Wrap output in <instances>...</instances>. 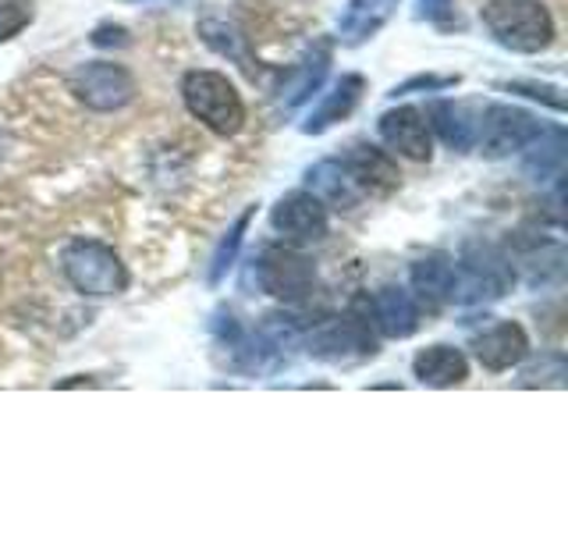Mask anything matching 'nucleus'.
I'll list each match as a JSON object with an SVG mask.
<instances>
[{
    "instance_id": "nucleus-1",
    "label": "nucleus",
    "mask_w": 568,
    "mask_h": 533,
    "mask_svg": "<svg viewBox=\"0 0 568 533\" xmlns=\"http://www.w3.org/2000/svg\"><path fill=\"white\" fill-rule=\"evenodd\" d=\"M373 331L377 328H373V320H369V306H366V299H359L348 313L320 320L310 334H302V349L320 363H334V366L363 363L381 352Z\"/></svg>"
},
{
    "instance_id": "nucleus-2",
    "label": "nucleus",
    "mask_w": 568,
    "mask_h": 533,
    "mask_svg": "<svg viewBox=\"0 0 568 533\" xmlns=\"http://www.w3.org/2000/svg\"><path fill=\"white\" fill-rule=\"evenodd\" d=\"M484 26L494 43L515 53H540L555 43V22L540 0H487Z\"/></svg>"
},
{
    "instance_id": "nucleus-3",
    "label": "nucleus",
    "mask_w": 568,
    "mask_h": 533,
    "mask_svg": "<svg viewBox=\"0 0 568 533\" xmlns=\"http://www.w3.org/2000/svg\"><path fill=\"white\" fill-rule=\"evenodd\" d=\"M515 266L511 260L490 242H469L455 263V299L466 306H484L511 292Z\"/></svg>"
},
{
    "instance_id": "nucleus-4",
    "label": "nucleus",
    "mask_w": 568,
    "mask_h": 533,
    "mask_svg": "<svg viewBox=\"0 0 568 533\" xmlns=\"http://www.w3.org/2000/svg\"><path fill=\"white\" fill-rule=\"evenodd\" d=\"M182 97L192 118H200L210 132L235 135L245 124V107L239 89L221 71H189L182 82Z\"/></svg>"
},
{
    "instance_id": "nucleus-5",
    "label": "nucleus",
    "mask_w": 568,
    "mask_h": 533,
    "mask_svg": "<svg viewBox=\"0 0 568 533\" xmlns=\"http://www.w3.org/2000/svg\"><path fill=\"white\" fill-rule=\"evenodd\" d=\"M61 266H64V278L75 284L82 295H93V299L118 295L124 292V284H129L121 257L103 242H85V239L68 242L61 253Z\"/></svg>"
},
{
    "instance_id": "nucleus-6",
    "label": "nucleus",
    "mask_w": 568,
    "mask_h": 533,
    "mask_svg": "<svg viewBox=\"0 0 568 533\" xmlns=\"http://www.w3.org/2000/svg\"><path fill=\"white\" fill-rule=\"evenodd\" d=\"M256 284L281 302H302L316 289V266L292 245H266L253 260Z\"/></svg>"
},
{
    "instance_id": "nucleus-7",
    "label": "nucleus",
    "mask_w": 568,
    "mask_h": 533,
    "mask_svg": "<svg viewBox=\"0 0 568 533\" xmlns=\"http://www.w3.org/2000/svg\"><path fill=\"white\" fill-rule=\"evenodd\" d=\"M540 132H544V124L537 114H529L523 107H511V103H490L484 118L476 121V147L484 157L501 160V157L526 150Z\"/></svg>"
},
{
    "instance_id": "nucleus-8",
    "label": "nucleus",
    "mask_w": 568,
    "mask_h": 533,
    "mask_svg": "<svg viewBox=\"0 0 568 533\" xmlns=\"http://www.w3.org/2000/svg\"><path fill=\"white\" fill-rule=\"evenodd\" d=\"M71 93L93 111H121L124 103H132L135 82L121 64L111 61H89L71 71Z\"/></svg>"
},
{
    "instance_id": "nucleus-9",
    "label": "nucleus",
    "mask_w": 568,
    "mask_h": 533,
    "mask_svg": "<svg viewBox=\"0 0 568 533\" xmlns=\"http://www.w3.org/2000/svg\"><path fill=\"white\" fill-rule=\"evenodd\" d=\"M271 224L288 245H310L327 235V207L320 203L313 192L298 189V192L281 195L271 213Z\"/></svg>"
},
{
    "instance_id": "nucleus-10",
    "label": "nucleus",
    "mask_w": 568,
    "mask_h": 533,
    "mask_svg": "<svg viewBox=\"0 0 568 533\" xmlns=\"http://www.w3.org/2000/svg\"><path fill=\"white\" fill-rule=\"evenodd\" d=\"M381 139L390 150L408 160H430V121L423 118L419 107H395L381 114Z\"/></svg>"
},
{
    "instance_id": "nucleus-11",
    "label": "nucleus",
    "mask_w": 568,
    "mask_h": 533,
    "mask_svg": "<svg viewBox=\"0 0 568 533\" xmlns=\"http://www.w3.org/2000/svg\"><path fill=\"white\" fill-rule=\"evenodd\" d=\"M369 306V320L384 338H408L419 328V306L413 292L398 289V284H384L381 292H373V299H366Z\"/></svg>"
},
{
    "instance_id": "nucleus-12",
    "label": "nucleus",
    "mask_w": 568,
    "mask_h": 533,
    "mask_svg": "<svg viewBox=\"0 0 568 533\" xmlns=\"http://www.w3.org/2000/svg\"><path fill=\"white\" fill-rule=\"evenodd\" d=\"M408 281H413V299L423 310H444L455 299V263L444 253H430L419 257L408 271Z\"/></svg>"
},
{
    "instance_id": "nucleus-13",
    "label": "nucleus",
    "mask_w": 568,
    "mask_h": 533,
    "mask_svg": "<svg viewBox=\"0 0 568 533\" xmlns=\"http://www.w3.org/2000/svg\"><path fill=\"white\" fill-rule=\"evenodd\" d=\"M306 192H313L324 207H334V210H352L359 207L363 200V189L355 185L352 171L345 168V160H320L306 171Z\"/></svg>"
},
{
    "instance_id": "nucleus-14",
    "label": "nucleus",
    "mask_w": 568,
    "mask_h": 533,
    "mask_svg": "<svg viewBox=\"0 0 568 533\" xmlns=\"http://www.w3.org/2000/svg\"><path fill=\"white\" fill-rule=\"evenodd\" d=\"M473 349H476V360L484 363L487 370L501 373V370H511L515 363L526 360L529 342H526V331L519 324H511V320H501V324H494L484 334H476L473 338Z\"/></svg>"
},
{
    "instance_id": "nucleus-15",
    "label": "nucleus",
    "mask_w": 568,
    "mask_h": 533,
    "mask_svg": "<svg viewBox=\"0 0 568 533\" xmlns=\"http://www.w3.org/2000/svg\"><path fill=\"white\" fill-rule=\"evenodd\" d=\"M345 168L352 171L355 185L363 189V195H387L398 189V168L384 150L377 147H352L345 157Z\"/></svg>"
},
{
    "instance_id": "nucleus-16",
    "label": "nucleus",
    "mask_w": 568,
    "mask_h": 533,
    "mask_svg": "<svg viewBox=\"0 0 568 533\" xmlns=\"http://www.w3.org/2000/svg\"><path fill=\"white\" fill-rule=\"evenodd\" d=\"M398 0H348L342 18H337V40L345 47H359L373 40L395 14Z\"/></svg>"
},
{
    "instance_id": "nucleus-17",
    "label": "nucleus",
    "mask_w": 568,
    "mask_h": 533,
    "mask_svg": "<svg viewBox=\"0 0 568 533\" xmlns=\"http://www.w3.org/2000/svg\"><path fill=\"white\" fill-rule=\"evenodd\" d=\"M413 373L426 388H455L469 378V363L452 345H430L413 360Z\"/></svg>"
},
{
    "instance_id": "nucleus-18",
    "label": "nucleus",
    "mask_w": 568,
    "mask_h": 533,
    "mask_svg": "<svg viewBox=\"0 0 568 533\" xmlns=\"http://www.w3.org/2000/svg\"><path fill=\"white\" fill-rule=\"evenodd\" d=\"M327 68H331V47L327 43H316L306 58L298 61V68L292 71V79L284 82L281 89V111H295V107L306 103L320 86L327 79Z\"/></svg>"
},
{
    "instance_id": "nucleus-19",
    "label": "nucleus",
    "mask_w": 568,
    "mask_h": 533,
    "mask_svg": "<svg viewBox=\"0 0 568 533\" xmlns=\"http://www.w3.org/2000/svg\"><path fill=\"white\" fill-rule=\"evenodd\" d=\"M363 89H366V79L363 76H342L334 82V89L324 97V103L316 107V111L302 121V132L306 135H320V132H327L334 121H342L352 114V107L359 103L363 97Z\"/></svg>"
},
{
    "instance_id": "nucleus-20",
    "label": "nucleus",
    "mask_w": 568,
    "mask_h": 533,
    "mask_svg": "<svg viewBox=\"0 0 568 533\" xmlns=\"http://www.w3.org/2000/svg\"><path fill=\"white\" fill-rule=\"evenodd\" d=\"M430 124L440 132V139L448 142L452 150H458V153H466V150L476 147V121H473L466 103L437 100L430 107Z\"/></svg>"
},
{
    "instance_id": "nucleus-21",
    "label": "nucleus",
    "mask_w": 568,
    "mask_h": 533,
    "mask_svg": "<svg viewBox=\"0 0 568 533\" xmlns=\"http://www.w3.org/2000/svg\"><path fill=\"white\" fill-rule=\"evenodd\" d=\"M200 36H203V43L213 53L239 61V68L253 71V50H248V40L242 36V29L224 22V18H203V22H200Z\"/></svg>"
},
{
    "instance_id": "nucleus-22",
    "label": "nucleus",
    "mask_w": 568,
    "mask_h": 533,
    "mask_svg": "<svg viewBox=\"0 0 568 533\" xmlns=\"http://www.w3.org/2000/svg\"><path fill=\"white\" fill-rule=\"evenodd\" d=\"M529 157H526V174L532 182H550V178H558L561 168H565V132L555 129V132H540L537 139L529 142Z\"/></svg>"
},
{
    "instance_id": "nucleus-23",
    "label": "nucleus",
    "mask_w": 568,
    "mask_h": 533,
    "mask_svg": "<svg viewBox=\"0 0 568 533\" xmlns=\"http://www.w3.org/2000/svg\"><path fill=\"white\" fill-rule=\"evenodd\" d=\"M253 213H256V207H248L242 218L231 224L227 231H224V239L217 242V249H213V257H210V284H221L224 281V274L235 266V257H239V245H242V239H245V228H248V221H253Z\"/></svg>"
},
{
    "instance_id": "nucleus-24",
    "label": "nucleus",
    "mask_w": 568,
    "mask_h": 533,
    "mask_svg": "<svg viewBox=\"0 0 568 533\" xmlns=\"http://www.w3.org/2000/svg\"><path fill=\"white\" fill-rule=\"evenodd\" d=\"M32 22V4L29 0H0V43H8Z\"/></svg>"
},
{
    "instance_id": "nucleus-25",
    "label": "nucleus",
    "mask_w": 568,
    "mask_h": 533,
    "mask_svg": "<svg viewBox=\"0 0 568 533\" xmlns=\"http://www.w3.org/2000/svg\"><path fill=\"white\" fill-rule=\"evenodd\" d=\"M448 86H458V76H416L408 79L402 86L390 89V97H408V93H419V89H430V93H437V89H448Z\"/></svg>"
},
{
    "instance_id": "nucleus-26",
    "label": "nucleus",
    "mask_w": 568,
    "mask_h": 533,
    "mask_svg": "<svg viewBox=\"0 0 568 533\" xmlns=\"http://www.w3.org/2000/svg\"><path fill=\"white\" fill-rule=\"evenodd\" d=\"M511 93H523L529 100H544L547 107H555V111H565V100H561V89L558 86H532V82H511L508 86Z\"/></svg>"
},
{
    "instance_id": "nucleus-27",
    "label": "nucleus",
    "mask_w": 568,
    "mask_h": 533,
    "mask_svg": "<svg viewBox=\"0 0 568 533\" xmlns=\"http://www.w3.org/2000/svg\"><path fill=\"white\" fill-rule=\"evenodd\" d=\"M448 14H452V0H419V18H426V22L444 26Z\"/></svg>"
},
{
    "instance_id": "nucleus-28",
    "label": "nucleus",
    "mask_w": 568,
    "mask_h": 533,
    "mask_svg": "<svg viewBox=\"0 0 568 533\" xmlns=\"http://www.w3.org/2000/svg\"><path fill=\"white\" fill-rule=\"evenodd\" d=\"M93 43H97V47H111V43L124 47V43H129V32H124V29H114V26H100V29L93 32Z\"/></svg>"
},
{
    "instance_id": "nucleus-29",
    "label": "nucleus",
    "mask_w": 568,
    "mask_h": 533,
    "mask_svg": "<svg viewBox=\"0 0 568 533\" xmlns=\"http://www.w3.org/2000/svg\"><path fill=\"white\" fill-rule=\"evenodd\" d=\"M129 4H153V0H129Z\"/></svg>"
}]
</instances>
